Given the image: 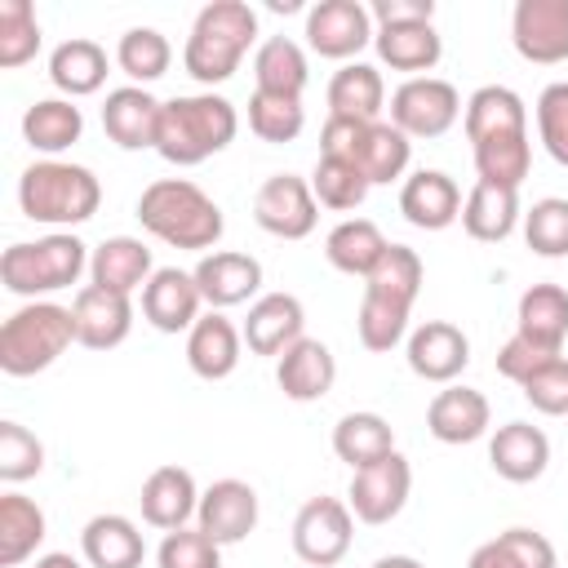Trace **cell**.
I'll use <instances>...</instances> for the list:
<instances>
[{"mask_svg": "<svg viewBox=\"0 0 568 568\" xmlns=\"http://www.w3.org/2000/svg\"><path fill=\"white\" fill-rule=\"evenodd\" d=\"M138 222L146 235L173 248H213L226 231L217 200L204 195L191 178H155L138 195Z\"/></svg>", "mask_w": 568, "mask_h": 568, "instance_id": "6da1fadb", "label": "cell"}, {"mask_svg": "<svg viewBox=\"0 0 568 568\" xmlns=\"http://www.w3.org/2000/svg\"><path fill=\"white\" fill-rule=\"evenodd\" d=\"M235 133H240V115L222 93H182V98H169L160 111L155 151H160V160L191 169V164H204L209 155L226 151L235 142Z\"/></svg>", "mask_w": 568, "mask_h": 568, "instance_id": "7a4b0ae2", "label": "cell"}, {"mask_svg": "<svg viewBox=\"0 0 568 568\" xmlns=\"http://www.w3.org/2000/svg\"><path fill=\"white\" fill-rule=\"evenodd\" d=\"M257 40V13L244 0H213L195 13L186 44H182V67L200 84H222L240 71L248 44Z\"/></svg>", "mask_w": 568, "mask_h": 568, "instance_id": "3957f363", "label": "cell"}, {"mask_svg": "<svg viewBox=\"0 0 568 568\" xmlns=\"http://www.w3.org/2000/svg\"><path fill=\"white\" fill-rule=\"evenodd\" d=\"M18 204L22 217L44 222V226H80L98 213L102 204V182L93 169L71 164V160H36L18 178Z\"/></svg>", "mask_w": 568, "mask_h": 568, "instance_id": "277c9868", "label": "cell"}, {"mask_svg": "<svg viewBox=\"0 0 568 568\" xmlns=\"http://www.w3.org/2000/svg\"><path fill=\"white\" fill-rule=\"evenodd\" d=\"M89 244L71 231H53L40 240H18L0 253V284L18 297L40 302L44 293L71 288L89 271Z\"/></svg>", "mask_w": 568, "mask_h": 568, "instance_id": "5b68a950", "label": "cell"}, {"mask_svg": "<svg viewBox=\"0 0 568 568\" xmlns=\"http://www.w3.org/2000/svg\"><path fill=\"white\" fill-rule=\"evenodd\" d=\"M75 342V315L58 302H27L0 324V368L9 377L44 373Z\"/></svg>", "mask_w": 568, "mask_h": 568, "instance_id": "8992f818", "label": "cell"}, {"mask_svg": "<svg viewBox=\"0 0 568 568\" xmlns=\"http://www.w3.org/2000/svg\"><path fill=\"white\" fill-rule=\"evenodd\" d=\"M462 98L448 80L439 75H408L395 93H390V124L413 142V138H444L457 115H462Z\"/></svg>", "mask_w": 568, "mask_h": 568, "instance_id": "52a82bcc", "label": "cell"}, {"mask_svg": "<svg viewBox=\"0 0 568 568\" xmlns=\"http://www.w3.org/2000/svg\"><path fill=\"white\" fill-rule=\"evenodd\" d=\"M355 537V515L342 497H311L293 519V550L311 568H333L346 559Z\"/></svg>", "mask_w": 568, "mask_h": 568, "instance_id": "ba28073f", "label": "cell"}, {"mask_svg": "<svg viewBox=\"0 0 568 568\" xmlns=\"http://www.w3.org/2000/svg\"><path fill=\"white\" fill-rule=\"evenodd\" d=\"M253 222L275 240H306L320 222V200L306 178L271 173L253 195Z\"/></svg>", "mask_w": 568, "mask_h": 568, "instance_id": "9c48e42d", "label": "cell"}, {"mask_svg": "<svg viewBox=\"0 0 568 568\" xmlns=\"http://www.w3.org/2000/svg\"><path fill=\"white\" fill-rule=\"evenodd\" d=\"M413 488V466L404 453H386L382 462H368L359 470H351V493L346 506L359 524H390Z\"/></svg>", "mask_w": 568, "mask_h": 568, "instance_id": "30bf717a", "label": "cell"}, {"mask_svg": "<svg viewBox=\"0 0 568 568\" xmlns=\"http://www.w3.org/2000/svg\"><path fill=\"white\" fill-rule=\"evenodd\" d=\"M373 36H377L373 13L359 0H320V4L306 9V44L320 58L346 62L364 44H373Z\"/></svg>", "mask_w": 568, "mask_h": 568, "instance_id": "8fae6325", "label": "cell"}, {"mask_svg": "<svg viewBox=\"0 0 568 568\" xmlns=\"http://www.w3.org/2000/svg\"><path fill=\"white\" fill-rule=\"evenodd\" d=\"M510 44L524 62H568V0H519L510 13Z\"/></svg>", "mask_w": 568, "mask_h": 568, "instance_id": "7c38bea8", "label": "cell"}, {"mask_svg": "<svg viewBox=\"0 0 568 568\" xmlns=\"http://www.w3.org/2000/svg\"><path fill=\"white\" fill-rule=\"evenodd\" d=\"M200 306L204 297H200L195 275L178 266H160L142 288V320L155 333H191L200 320Z\"/></svg>", "mask_w": 568, "mask_h": 568, "instance_id": "4fadbf2b", "label": "cell"}, {"mask_svg": "<svg viewBox=\"0 0 568 568\" xmlns=\"http://www.w3.org/2000/svg\"><path fill=\"white\" fill-rule=\"evenodd\" d=\"M408 368L422 377V382H439L448 386L453 377H462V368L470 364V337L448 324V320H426L408 333Z\"/></svg>", "mask_w": 568, "mask_h": 568, "instance_id": "5bb4252c", "label": "cell"}, {"mask_svg": "<svg viewBox=\"0 0 568 568\" xmlns=\"http://www.w3.org/2000/svg\"><path fill=\"white\" fill-rule=\"evenodd\" d=\"M195 528H204L217 546H235L257 528V493L244 479H217L200 493Z\"/></svg>", "mask_w": 568, "mask_h": 568, "instance_id": "9a60e30c", "label": "cell"}, {"mask_svg": "<svg viewBox=\"0 0 568 568\" xmlns=\"http://www.w3.org/2000/svg\"><path fill=\"white\" fill-rule=\"evenodd\" d=\"M160 111L164 102L151 98L142 84H120L102 102V129L120 151H142L160 138Z\"/></svg>", "mask_w": 568, "mask_h": 568, "instance_id": "2e32d148", "label": "cell"}, {"mask_svg": "<svg viewBox=\"0 0 568 568\" xmlns=\"http://www.w3.org/2000/svg\"><path fill=\"white\" fill-rule=\"evenodd\" d=\"M195 284H200V297L213 306V311H226V306H240L248 302L257 288H262V262L248 257V253H235V248H213L195 262Z\"/></svg>", "mask_w": 568, "mask_h": 568, "instance_id": "e0dca14e", "label": "cell"}, {"mask_svg": "<svg viewBox=\"0 0 568 568\" xmlns=\"http://www.w3.org/2000/svg\"><path fill=\"white\" fill-rule=\"evenodd\" d=\"M71 315H75V342L89 346V351H111L133 328V302L124 293H111V288H98V284H84L75 293Z\"/></svg>", "mask_w": 568, "mask_h": 568, "instance_id": "ac0fdd59", "label": "cell"}, {"mask_svg": "<svg viewBox=\"0 0 568 568\" xmlns=\"http://www.w3.org/2000/svg\"><path fill=\"white\" fill-rule=\"evenodd\" d=\"M462 191L444 169H417L399 186V213L417 231H444L462 217Z\"/></svg>", "mask_w": 568, "mask_h": 568, "instance_id": "d6986e66", "label": "cell"}, {"mask_svg": "<svg viewBox=\"0 0 568 568\" xmlns=\"http://www.w3.org/2000/svg\"><path fill=\"white\" fill-rule=\"evenodd\" d=\"M302 328H306V311H302V302L293 293H262L248 306L240 333H244V346L253 355H275L280 359L297 337H306Z\"/></svg>", "mask_w": 568, "mask_h": 568, "instance_id": "ffe728a7", "label": "cell"}, {"mask_svg": "<svg viewBox=\"0 0 568 568\" xmlns=\"http://www.w3.org/2000/svg\"><path fill=\"white\" fill-rule=\"evenodd\" d=\"M275 382H280L284 399H293V404L324 399L333 390V382H337V359L320 337H297L275 359Z\"/></svg>", "mask_w": 568, "mask_h": 568, "instance_id": "44dd1931", "label": "cell"}, {"mask_svg": "<svg viewBox=\"0 0 568 568\" xmlns=\"http://www.w3.org/2000/svg\"><path fill=\"white\" fill-rule=\"evenodd\" d=\"M142 519L160 532H173V528H186V519L200 510V488H195V475L186 466H155L146 479H142Z\"/></svg>", "mask_w": 568, "mask_h": 568, "instance_id": "7402d4cb", "label": "cell"}, {"mask_svg": "<svg viewBox=\"0 0 568 568\" xmlns=\"http://www.w3.org/2000/svg\"><path fill=\"white\" fill-rule=\"evenodd\" d=\"M488 466L506 479V484H532L546 475L550 466V439L541 426L528 422H506L497 426V435L488 439Z\"/></svg>", "mask_w": 568, "mask_h": 568, "instance_id": "603a6c76", "label": "cell"}, {"mask_svg": "<svg viewBox=\"0 0 568 568\" xmlns=\"http://www.w3.org/2000/svg\"><path fill=\"white\" fill-rule=\"evenodd\" d=\"M488 399L475 386H444L426 408V430L439 444H475L488 435Z\"/></svg>", "mask_w": 568, "mask_h": 568, "instance_id": "cb8c5ba5", "label": "cell"}, {"mask_svg": "<svg viewBox=\"0 0 568 568\" xmlns=\"http://www.w3.org/2000/svg\"><path fill=\"white\" fill-rule=\"evenodd\" d=\"M240 346H244V333H240L222 311H209V315H200L195 328L186 333V364H191L195 377L222 382V377L235 373Z\"/></svg>", "mask_w": 568, "mask_h": 568, "instance_id": "d4e9b609", "label": "cell"}, {"mask_svg": "<svg viewBox=\"0 0 568 568\" xmlns=\"http://www.w3.org/2000/svg\"><path fill=\"white\" fill-rule=\"evenodd\" d=\"M462 129H466V142H488V138H506V133H528V106L515 89L506 84H484L466 98V111H462Z\"/></svg>", "mask_w": 568, "mask_h": 568, "instance_id": "484cf974", "label": "cell"}, {"mask_svg": "<svg viewBox=\"0 0 568 568\" xmlns=\"http://www.w3.org/2000/svg\"><path fill=\"white\" fill-rule=\"evenodd\" d=\"M89 275H93L98 288H111V293L133 297V293L146 288V280L155 275L151 248H146L142 240H133V235H111V240H102V244L93 248Z\"/></svg>", "mask_w": 568, "mask_h": 568, "instance_id": "4316f807", "label": "cell"}, {"mask_svg": "<svg viewBox=\"0 0 568 568\" xmlns=\"http://www.w3.org/2000/svg\"><path fill=\"white\" fill-rule=\"evenodd\" d=\"M80 550L89 568H142L146 559V541L124 515H93L80 528Z\"/></svg>", "mask_w": 568, "mask_h": 568, "instance_id": "83f0119b", "label": "cell"}, {"mask_svg": "<svg viewBox=\"0 0 568 568\" xmlns=\"http://www.w3.org/2000/svg\"><path fill=\"white\" fill-rule=\"evenodd\" d=\"M386 248H390V240H386L382 226L368 222V217H346V222H337V226L328 231V240H324L328 266L342 271V275H359V280L373 275V266L386 257Z\"/></svg>", "mask_w": 568, "mask_h": 568, "instance_id": "f1b7e54d", "label": "cell"}, {"mask_svg": "<svg viewBox=\"0 0 568 568\" xmlns=\"http://www.w3.org/2000/svg\"><path fill=\"white\" fill-rule=\"evenodd\" d=\"M49 80L67 98H89L106 84V49L98 40L71 36L49 53Z\"/></svg>", "mask_w": 568, "mask_h": 568, "instance_id": "f546056e", "label": "cell"}, {"mask_svg": "<svg viewBox=\"0 0 568 568\" xmlns=\"http://www.w3.org/2000/svg\"><path fill=\"white\" fill-rule=\"evenodd\" d=\"M373 49L377 58L390 67V71H430L439 58H444V40L435 31V22H404V27H377L373 36Z\"/></svg>", "mask_w": 568, "mask_h": 568, "instance_id": "4dcf8cb0", "label": "cell"}, {"mask_svg": "<svg viewBox=\"0 0 568 568\" xmlns=\"http://www.w3.org/2000/svg\"><path fill=\"white\" fill-rule=\"evenodd\" d=\"M80 133H84V115H80V106H75L71 98H40V102H31L27 115H22V138H27V146H31V151H44L49 160H53L58 151L75 146Z\"/></svg>", "mask_w": 568, "mask_h": 568, "instance_id": "1f68e13d", "label": "cell"}, {"mask_svg": "<svg viewBox=\"0 0 568 568\" xmlns=\"http://www.w3.org/2000/svg\"><path fill=\"white\" fill-rule=\"evenodd\" d=\"M519 222V191L510 186H488V182H475L466 204H462V226L470 240L479 244H501Z\"/></svg>", "mask_w": 568, "mask_h": 568, "instance_id": "d6a6232c", "label": "cell"}, {"mask_svg": "<svg viewBox=\"0 0 568 568\" xmlns=\"http://www.w3.org/2000/svg\"><path fill=\"white\" fill-rule=\"evenodd\" d=\"M422 280H426V266L417 257V248L408 244H390L386 257L373 266V275L364 280V297H377L395 311H413L417 293H422Z\"/></svg>", "mask_w": 568, "mask_h": 568, "instance_id": "836d02e7", "label": "cell"}, {"mask_svg": "<svg viewBox=\"0 0 568 568\" xmlns=\"http://www.w3.org/2000/svg\"><path fill=\"white\" fill-rule=\"evenodd\" d=\"M386 106V84L382 71L368 62H346L342 71H333L328 80V115H346V120H377Z\"/></svg>", "mask_w": 568, "mask_h": 568, "instance_id": "e575fe53", "label": "cell"}, {"mask_svg": "<svg viewBox=\"0 0 568 568\" xmlns=\"http://www.w3.org/2000/svg\"><path fill=\"white\" fill-rule=\"evenodd\" d=\"M408 155H413V142L395 129V124H386V120H373V124H364V133H359V142H355V155H351V164L373 182V186H382V182H395V178H404V169H408Z\"/></svg>", "mask_w": 568, "mask_h": 568, "instance_id": "d590c367", "label": "cell"}, {"mask_svg": "<svg viewBox=\"0 0 568 568\" xmlns=\"http://www.w3.org/2000/svg\"><path fill=\"white\" fill-rule=\"evenodd\" d=\"M515 333L564 351L568 337V293L559 284H532L519 293V311H515Z\"/></svg>", "mask_w": 568, "mask_h": 568, "instance_id": "8d00e7d4", "label": "cell"}, {"mask_svg": "<svg viewBox=\"0 0 568 568\" xmlns=\"http://www.w3.org/2000/svg\"><path fill=\"white\" fill-rule=\"evenodd\" d=\"M49 524L44 510L22 497V493H4L0 497V568H18L36 555V546L44 541Z\"/></svg>", "mask_w": 568, "mask_h": 568, "instance_id": "74e56055", "label": "cell"}, {"mask_svg": "<svg viewBox=\"0 0 568 568\" xmlns=\"http://www.w3.org/2000/svg\"><path fill=\"white\" fill-rule=\"evenodd\" d=\"M253 80L262 93H284V98H302L311 71H306V53L297 40L288 36H271L257 44L253 53Z\"/></svg>", "mask_w": 568, "mask_h": 568, "instance_id": "f35d334b", "label": "cell"}, {"mask_svg": "<svg viewBox=\"0 0 568 568\" xmlns=\"http://www.w3.org/2000/svg\"><path fill=\"white\" fill-rule=\"evenodd\" d=\"M333 453L359 470L368 462H382L386 453H395V430L382 413H346L337 426H333Z\"/></svg>", "mask_w": 568, "mask_h": 568, "instance_id": "ab89813d", "label": "cell"}, {"mask_svg": "<svg viewBox=\"0 0 568 568\" xmlns=\"http://www.w3.org/2000/svg\"><path fill=\"white\" fill-rule=\"evenodd\" d=\"M466 568H559V559L537 528H506L493 541L475 546Z\"/></svg>", "mask_w": 568, "mask_h": 568, "instance_id": "60d3db41", "label": "cell"}, {"mask_svg": "<svg viewBox=\"0 0 568 568\" xmlns=\"http://www.w3.org/2000/svg\"><path fill=\"white\" fill-rule=\"evenodd\" d=\"M475 173L479 182L488 186H510L519 191L528 169H532V142L528 133H506V138H488V142H475Z\"/></svg>", "mask_w": 568, "mask_h": 568, "instance_id": "b9f144b4", "label": "cell"}, {"mask_svg": "<svg viewBox=\"0 0 568 568\" xmlns=\"http://www.w3.org/2000/svg\"><path fill=\"white\" fill-rule=\"evenodd\" d=\"M169 62H173V44L164 40V31H155V27H129L124 36H120V44H115V67L133 80V84H151V80H160L164 71H169Z\"/></svg>", "mask_w": 568, "mask_h": 568, "instance_id": "7bdbcfd3", "label": "cell"}, {"mask_svg": "<svg viewBox=\"0 0 568 568\" xmlns=\"http://www.w3.org/2000/svg\"><path fill=\"white\" fill-rule=\"evenodd\" d=\"M368 186H373V182H368L351 160H333V155H320V164H315V173H311L315 200H320L324 209H337V213L359 209L364 195H368Z\"/></svg>", "mask_w": 568, "mask_h": 568, "instance_id": "ee69618b", "label": "cell"}, {"mask_svg": "<svg viewBox=\"0 0 568 568\" xmlns=\"http://www.w3.org/2000/svg\"><path fill=\"white\" fill-rule=\"evenodd\" d=\"M40 53V22L31 0H0V67L13 71Z\"/></svg>", "mask_w": 568, "mask_h": 568, "instance_id": "f6af8a7d", "label": "cell"}, {"mask_svg": "<svg viewBox=\"0 0 568 568\" xmlns=\"http://www.w3.org/2000/svg\"><path fill=\"white\" fill-rule=\"evenodd\" d=\"M306 124V111H302V98H284V93H262L253 89L248 98V129L262 138V142H293Z\"/></svg>", "mask_w": 568, "mask_h": 568, "instance_id": "bcb514c9", "label": "cell"}, {"mask_svg": "<svg viewBox=\"0 0 568 568\" xmlns=\"http://www.w3.org/2000/svg\"><path fill=\"white\" fill-rule=\"evenodd\" d=\"M524 240L537 257H568V200L546 195L524 213Z\"/></svg>", "mask_w": 568, "mask_h": 568, "instance_id": "7dc6e473", "label": "cell"}, {"mask_svg": "<svg viewBox=\"0 0 568 568\" xmlns=\"http://www.w3.org/2000/svg\"><path fill=\"white\" fill-rule=\"evenodd\" d=\"M44 470V444L22 422H0V479L22 484Z\"/></svg>", "mask_w": 568, "mask_h": 568, "instance_id": "c3c4849f", "label": "cell"}, {"mask_svg": "<svg viewBox=\"0 0 568 568\" xmlns=\"http://www.w3.org/2000/svg\"><path fill=\"white\" fill-rule=\"evenodd\" d=\"M160 568H222V546L204 528H173L155 550Z\"/></svg>", "mask_w": 568, "mask_h": 568, "instance_id": "681fc988", "label": "cell"}, {"mask_svg": "<svg viewBox=\"0 0 568 568\" xmlns=\"http://www.w3.org/2000/svg\"><path fill=\"white\" fill-rule=\"evenodd\" d=\"M537 138L555 164L568 169V80H555L537 98Z\"/></svg>", "mask_w": 568, "mask_h": 568, "instance_id": "f907efd6", "label": "cell"}, {"mask_svg": "<svg viewBox=\"0 0 568 568\" xmlns=\"http://www.w3.org/2000/svg\"><path fill=\"white\" fill-rule=\"evenodd\" d=\"M355 333H359L364 351H377V355L395 351L404 342V333H408V311H395V306H386L377 297H364L359 315H355Z\"/></svg>", "mask_w": 568, "mask_h": 568, "instance_id": "816d5d0a", "label": "cell"}, {"mask_svg": "<svg viewBox=\"0 0 568 568\" xmlns=\"http://www.w3.org/2000/svg\"><path fill=\"white\" fill-rule=\"evenodd\" d=\"M564 351H555V346H541V342H532V337H524V333H510L506 337V346L497 351V373L501 377H510L515 386H524L532 373H541L546 364H555Z\"/></svg>", "mask_w": 568, "mask_h": 568, "instance_id": "f5cc1de1", "label": "cell"}, {"mask_svg": "<svg viewBox=\"0 0 568 568\" xmlns=\"http://www.w3.org/2000/svg\"><path fill=\"white\" fill-rule=\"evenodd\" d=\"M519 390H524V399H528L537 413H546V417H568V359L559 355L555 364H546L541 373H532Z\"/></svg>", "mask_w": 568, "mask_h": 568, "instance_id": "db71d44e", "label": "cell"}, {"mask_svg": "<svg viewBox=\"0 0 568 568\" xmlns=\"http://www.w3.org/2000/svg\"><path fill=\"white\" fill-rule=\"evenodd\" d=\"M373 27H404V22H435V0H373Z\"/></svg>", "mask_w": 568, "mask_h": 568, "instance_id": "11a10c76", "label": "cell"}, {"mask_svg": "<svg viewBox=\"0 0 568 568\" xmlns=\"http://www.w3.org/2000/svg\"><path fill=\"white\" fill-rule=\"evenodd\" d=\"M31 568H84L75 555H67V550H53V555H40Z\"/></svg>", "mask_w": 568, "mask_h": 568, "instance_id": "9f6ffc18", "label": "cell"}, {"mask_svg": "<svg viewBox=\"0 0 568 568\" xmlns=\"http://www.w3.org/2000/svg\"><path fill=\"white\" fill-rule=\"evenodd\" d=\"M373 568H426L422 559H413V555H382Z\"/></svg>", "mask_w": 568, "mask_h": 568, "instance_id": "6f0895ef", "label": "cell"}]
</instances>
